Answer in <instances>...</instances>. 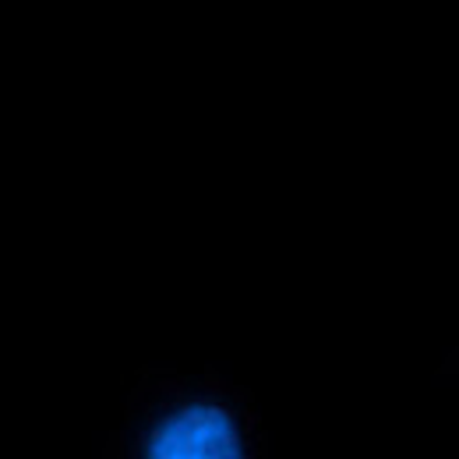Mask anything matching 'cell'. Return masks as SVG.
Wrapping results in <instances>:
<instances>
[{
    "mask_svg": "<svg viewBox=\"0 0 459 459\" xmlns=\"http://www.w3.org/2000/svg\"><path fill=\"white\" fill-rule=\"evenodd\" d=\"M149 459H240V446L220 410L195 406L163 424Z\"/></svg>",
    "mask_w": 459,
    "mask_h": 459,
    "instance_id": "cell-1",
    "label": "cell"
}]
</instances>
